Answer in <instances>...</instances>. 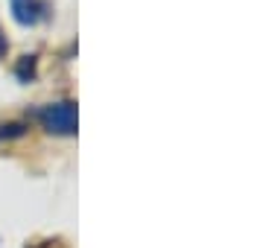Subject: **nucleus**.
Returning a JSON list of instances; mask_svg holds the SVG:
<instances>
[{"label": "nucleus", "mask_w": 263, "mask_h": 248, "mask_svg": "<svg viewBox=\"0 0 263 248\" xmlns=\"http://www.w3.org/2000/svg\"><path fill=\"white\" fill-rule=\"evenodd\" d=\"M41 126L53 134H76V102H53L38 111Z\"/></svg>", "instance_id": "obj_1"}, {"label": "nucleus", "mask_w": 263, "mask_h": 248, "mask_svg": "<svg viewBox=\"0 0 263 248\" xmlns=\"http://www.w3.org/2000/svg\"><path fill=\"white\" fill-rule=\"evenodd\" d=\"M12 3V15L18 24L29 27V24H38V20L47 15V3L44 0H9Z\"/></svg>", "instance_id": "obj_2"}, {"label": "nucleus", "mask_w": 263, "mask_h": 248, "mask_svg": "<svg viewBox=\"0 0 263 248\" xmlns=\"http://www.w3.org/2000/svg\"><path fill=\"white\" fill-rule=\"evenodd\" d=\"M21 134H24V126H21V123L0 126V140H3V137H21Z\"/></svg>", "instance_id": "obj_3"}, {"label": "nucleus", "mask_w": 263, "mask_h": 248, "mask_svg": "<svg viewBox=\"0 0 263 248\" xmlns=\"http://www.w3.org/2000/svg\"><path fill=\"white\" fill-rule=\"evenodd\" d=\"M32 70H35V61H32V56H24V61L18 65V76L27 79V76H32Z\"/></svg>", "instance_id": "obj_4"}, {"label": "nucleus", "mask_w": 263, "mask_h": 248, "mask_svg": "<svg viewBox=\"0 0 263 248\" xmlns=\"http://www.w3.org/2000/svg\"><path fill=\"white\" fill-rule=\"evenodd\" d=\"M29 248H65V242L62 239H44V242H35V245Z\"/></svg>", "instance_id": "obj_5"}, {"label": "nucleus", "mask_w": 263, "mask_h": 248, "mask_svg": "<svg viewBox=\"0 0 263 248\" xmlns=\"http://www.w3.org/2000/svg\"><path fill=\"white\" fill-rule=\"evenodd\" d=\"M6 56V38H3V32H0V58Z\"/></svg>", "instance_id": "obj_6"}]
</instances>
